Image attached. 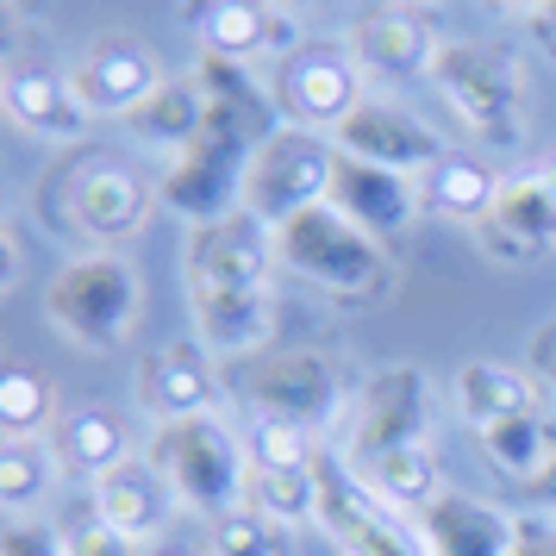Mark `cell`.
<instances>
[{"mask_svg":"<svg viewBox=\"0 0 556 556\" xmlns=\"http://www.w3.org/2000/svg\"><path fill=\"white\" fill-rule=\"evenodd\" d=\"M269 101L288 126L331 138L363 101V70L338 45H288L276 56V76H269Z\"/></svg>","mask_w":556,"mask_h":556,"instance_id":"8","label":"cell"},{"mask_svg":"<svg viewBox=\"0 0 556 556\" xmlns=\"http://www.w3.org/2000/svg\"><path fill=\"white\" fill-rule=\"evenodd\" d=\"M331 144L344 156H356V163H376V169H394V176H413V181L426 176L431 163L451 156V144H444L419 113H406V106L388 101V94H363L351 119L331 131Z\"/></svg>","mask_w":556,"mask_h":556,"instance_id":"10","label":"cell"},{"mask_svg":"<svg viewBox=\"0 0 556 556\" xmlns=\"http://www.w3.org/2000/svg\"><path fill=\"white\" fill-rule=\"evenodd\" d=\"M526 31H531V45H538V51L556 56V0H538V7H531V13H526Z\"/></svg>","mask_w":556,"mask_h":556,"instance_id":"38","label":"cell"},{"mask_svg":"<svg viewBox=\"0 0 556 556\" xmlns=\"http://www.w3.org/2000/svg\"><path fill=\"white\" fill-rule=\"evenodd\" d=\"M531 176H538V181H544V188L556 194V151H544V156H538V163H531Z\"/></svg>","mask_w":556,"mask_h":556,"instance_id":"40","label":"cell"},{"mask_svg":"<svg viewBox=\"0 0 556 556\" xmlns=\"http://www.w3.org/2000/svg\"><path fill=\"white\" fill-rule=\"evenodd\" d=\"M319 526L344 556H426L413 519L381 506L344 456H319Z\"/></svg>","mask_w":556,"mask_h":556,"instance_id":"9","label":"cell"},{"mask_svg":"<svg viewBox=\"0 0 556 556\" xmlns=\"http://www.w3.org/2000/svg\"><path fill=\"white\" fill-rule=\"evenodd\" d=\"M76 94L88 101L94 119H126L138 101H151L156 88H163V56L144 45V38H131V31H101V38H88L76 56Z\"/></svg>","mask_w":556,"mask_h":556,"instance_id":"12","label":"cell"},{"mask_svg":"<svg viewBox=\"0 0 556 556\" xmlns=\"http://www.w3.org/2000/svg\"><path fill=\"white\" fill-rule=\"evenodd\" d=\"M206 113H213V101H206L201 76H163V88H156L151 101H138L126 113V131L144 151H163L176 163V156L206 131Z\"/></svg>","mask_w":556,"mask_h":556,"instance_id":"23","label":"cell"},{"mask_svg":"<svg viewBox=\"0 0 556 556\" xmlns=\"http://www.w3.org/2000/svg\"><path fill=\"white\" fill-rule=\"evenodd\" d=\"M431 94L451 106V119L476 144L488 151H513L526 138V88H519V70L513 56H501L494 45H476V38H456V45H438L431 56Z\"/></svg>","mask_w":556,"mask_h":556,"instance_id":"2","label":"cell"},{"mask_svg":"<svg viewBox=\"0 0 556 556\" xmlns=\"http://www.w3.org/2000/svg\"><path fill=\"white\" fill-rule=\"evenodd\" d=\"M56 451H45L38 438H7L0 444V506L13 519H31L38 506L51 501V481L63 463H51Z\"/></svg>","mask_w":556,"mask_h":556,"instance_id":"30","label":"cell"},{"mask_svg":"<svg viewBox=\"0 0 556 556\" xmlns=\"http://www.w3.org/2000/svg\"><path fill=\"white\" fill-rule=\"evenodd\" d=\"M188 306H194V338L219 363L269 351V331H276L269 288H188Z\"/></svg>","mask_w":556,"mask_h":556,"instance_id":"19","label":"cell"},{"mask_svg":"<svg viewBox=\"0 0 556 556\" xmlns=\"http://www.w3.org/2000/svg\"><path fill=\"white\" fill-rule=\"evenodd\" d=\"M344 51H351V63L363 70V76L376 81H419L431 70V56H438V45H431V31L413 20V13H363L351 26V38H344Z\"/></svg>","mask_w":556,"mask_h":556,"instance_id":"21","label":"cell"},{"mask_svg":"<svg viewBox=\"0 0 556 556\" xmlns=\"http://www.w3.org/2000/svg\"><path fill=\"white\" fill-rule=\"evenodd\" d=\"M281 269H294L301 281H319L331 294H376L388 281V256L381 238H369L363 226H351L338 206H306L276 231Z\"/></svg>","mask_w":556,"mask_h":556,"instance_id":"5","label":"cell"},{"mask_svg":"<svg viewBox=\"0 0 556 556\" xmlns=\"http://www.w3.org/2000/svg\"><path fill=\"white\" fill-rule=\"evenodd\" d=\"M356 476L369 481V494L381 506H394L401 519H419L438 494H444V469H438V456L431 444H406V451H388L376 456L369 469H356Z\"/></svg>","mask_w":556,"mask_h":556,"instance_id":"28","label":"cell"},{"mask_svg":"<svg viewBox=\"0 0 556 556\" xmlns=\"http://www.w3.org/2000/svg\"><path fill=\"white\" fill-rule=\"evenodd\" d=\"M501 7H513V13H531V7H538V0H501Z\"/></svg>","mask_w":556,"mask_h":556,"instance_id":"42","label":"cell"},{"mask_svg":"<svg viewBox=\"0 0 556 556\" xmlns=\"http://www.w3.org/2000/svg\"><path fill=\"white\" fill-rule=\"evenodd\" d=\"M251 463H313V431L276 413L251 419Z\"/></svg>","mask_w":556,"mask_h":556,"instance_id":"33","label":"cell"},{"mask_svg":"<svg viewBox=\"0 0 556 556\" xmlns=\"http://www.w3.org/2000/svg\"><path fill=\"white\" fill-rule=\"evenodd\" d=\"M94 506H101L106 526H119L131 544H144V538H156V531L169 526V513H176L181 501H176V488L163 481V469H156L151 456H131L113 476L94 481Z\"/></svg>","mask_w":556,"mask_h":556,"instance_id":"22","label":"cell"},{"mask_svg":"<svg viewBox=\"0 0 556 556\" xmlns=\"http://www.w3.org/2000/svg\"><path fill=\"white\" fill-rule=\"evenodd\" d=\"M0 556H70V551H63V526H45V519H13L7 538H0Z\"/></svg>","mask_w":556,"mask_h":556,"instance_id":"35","label":"cell"},{"mask_svg":"<svg viewBox=\"0 0 556 556\" xmlns=\"http://www.w3.org/2000/svg\"><path fill=\"white\" fill-rule=\"evenodd\" d=\"M51 413H56V394L31 363H13L0 376V431L7 438H38V431L51 426Z\"/></svg>","mask_w":556,"mask_h":556,"instance_id":"31","label":"cell"},{"mask_svg":"<svg viewBox=\"0 0 556 556\" xmlns=\"http://www.w3.org/2000/svg\"><path fill=\"white\" fill-rule=\"evenodd\" d=\"M7 113L20 131L45 138V144H76L94 131V113L76 94L70 70H51V63H13L7 70Z\"/></svg>","mask_w":556,"mask_h":556,"instance_id":"18","label":"cell"},{"mask_svg":"<svg viewBox=\"0 0 556 556\" xmlns=\"http://www.w3.org/2000/svg\"><path fill=\"white\" fill-rule=\"evenodd\" d=\"M63 551L70 556H131V538L119 526H106L101 506L88 501V506H76V513L63 519Z\"/></svg>","mask_w":556,"mask_h":556,"instance_id":"34","label":"cell"},{"mask_svg":"<svg viewBox=\"0 0 556 556\" xmlns=\"http://www.w3.org/2000/svg\"><path fill=\"white\" fill-rule=\"evenodd\" d=\"M144 219H151V188L126 163H88L70 176V226L94 251H119L126 238L144 231Z\"/></svg>","mask_w":556,"mask_h":556,"instance_id":"13","label":"cell"},{"mask_svg":"<svg viewBox=\"0 0 556 556\" xmlns=\"http://www.w3.org/2000/svg\"><path fill=\"white\" fill-rule=\"evenodd\" d=\"M276 519H263L251 501L231 506V513H219V519H206V556H288V544H281Z\"/></svg>","mask_w":556,"mask_h":556,"instance_id":"32","label":"cell"},{"mask_svg":"<svg viewBox=\"0 0 556 556\" xmlns=\"http://www.w3.org/2000/svg\"><path fill=\"white\" fill-rule=\"evenodd\" d=\"M176 556H194V551H176Z\"/></svg>","mask_w":556,"mask_h":556,"instance_id":"43","label":"cell"},{"mask_svg":"<svg viewBox=\"0 0 556 556\" xmlns=\"http://www.w3.org/2000/svg\"><path fill=\"white\" fill-rule=\"evenodd\" d=\"M331 176H338V144L326 131H306L281 119L263 144H256L251 169H244V213L281 231L294 213L331 201Z\"/></svg>","mask_w":556,"mask_h":556,"instance_id":"4","label":"cell"},{"mask_svg":"<svg viewBox=\"0 0 556 556\" xmlns=\"http://www.w3.org/2000/svg\"><path fill=\"white\" fill-rule=\"evenodd\" d=\"M331 206H338L351 226H363L369 238H394L413 213H426L413 176H394V169H376V163H356V156H344V151H338V176H331Z\"/></svg>","mask_w":556,"mask_h":556,"instance_id":"20","label":"cell"},{"mask_svg":"<svg viewBox=\"0 0 556 556\" xmlns=\"http://www.w3.org/2000/svg\"><path fill=\"white\" fill-rule=\"evenodd\" d=\"M144 456L163 469V481L176 488V501L206 513V519H219V513L251 501V469H256L251 438H238L226 413H201V419L156 426Z\"/></svg>","mask_w":556,"mask_h":556,"instance_id":"1","label":"cell"},{"mask_svg":"<svg viewBox=\"0 0 556 556\" xmlns=\"http://www.w3.org/2000/svg\"><path fill=\"white\" fill-rule=\"evenodd\" d=\"M431 413H438V401H431V381L419 376V369H381V376H369L363 388H356L351 413H344V463L351 469H369L376 456L388 451H406V444H426L431 438Z\"/></svg>","mask_w":556,"mask_h":556,"instance_id":"7","label":"cell"},{"mask_svg":"<svg viewBox=\"0 0 556 556\" xmlns=\"http://www.w3.org/2000/svg\"><path fill=\"white\" fill-rule=\"evenodd\" d=\"M526 369H531V381L544 388V401L556 406V326H544V331H531V351H526Z\"/></svg>","mask_w":556,"mask_h":556,"instance_id":"36","label":"cell"},{"mask_svg":"<svg viewBox=\"0 0 556 556\" xmlns=\"http://www.w3.org/2000/svg\"><path fill=\"white\" fill-rule=\"evenodd\" d=\"M181 20L201 38L206 56L244 63V70L256 56L281 51V38H288V13L276 0H181Z\"/></svg>","mask_w":556,"mask_h":556,"instance_id":"17","label":"cell"},{"mask_svg":"<svg viewBox=\"0 0 556 556\" xmlns=\"http://www.w3.org/2000/svg\"><path fill=\"white\" fill-rule=\"evenodd\" d=\"M238 401H251V413H276L294 426H344L351 413V388L319 351H281V356H244L238 363Z\"/></svg>","mask_w":556,"mask_h":556,"instance_id":"6","label":"cell"},{"mask_svg":"<svg viewBox=\"0 0 556 556\" xmlns=\"http://www.w3.org/2000/svg\"><path fill=\"white\" fill-rule=\"evenodd\" d=\"M51 451L70 476L101 481V476H113L119 463H131V431H126V419L106 413V406H76V413L56 419Z\"/></svg>","mask_w":556,"mask_h":556,"instance_id":"24","label":"cell"},{"mask_svg":"<svg viewBox=\"0 0 556 556\" xmlns=\"http://www.w3.org/2000/svg\"><path fill=\"white\" fill-rule=\"evenodd\" d=\"M251 506L276 526L319 519V456L313 463H256L251 469Z\"/></svg>","mask_w":556,"mask_h":556,"instance_id":"29","label":"cell"},{"mask_svg":"<svg viewBox=\"0 0 556 556\" xmlns=\"http://www.w3.org/2000/svg\"><path fill=\"white\" fill-rule=\"evenodd\" d=\"M469 231H476V244L494 263H531V256L556 251V194L531 169L526 176H506L494 206H488V219Z\"/></svg>","mask_w":556,"mask_h":556,"instance_id":"16","label":"cell"},{"mask_svg":"<svg viewBox=\"0 0 556 556\" xmlns=\"http://www.w3.org/2000/svg\"><path fill=\"white\" fill-rule=\"evenodd\" d=\"M188 288H269V269H276V231L251 219L244 206L226 213V219H206V226L188 231Z\"/></svg>","mask_w":556,"mask_h":556,"instance_id":"11","label":"cell"},{"mask_svg":"<svg viewBox=\"0 0 556 556\" xmlns=\"http://www.w3.org/2000/svg\"><path fill=\"white\" fill-rule=\"evenodd\" d=\"M219 356L206 351L201 338H181L138 369V406L151 413L156 426H176V419H201L219 413V376H213Z\"/></svg>","mask_w":556,"mask_h":556,"instance_id":"15","label":"cell"},{"mask_svg":"<svg viewBox=\"0 0 556 556\" xmlns=\"http://www.w3.org/2000/svg\"><path fill=\"white\" fill-rule=\"evenodd\" d=\"M513 556H556V531H526Z\"/></svg>","mask_w":556,"mask_h":556,"instance_id":"39","label":"cell"},{"mask_svg":"<svg viewBox=\"0 0 556 556\" xmlns=\"http://www.w3.org/2000/svg\"><path fill=\"white\" fill-rule=\"evenodd\" d=\"M281 13H306V7H319V0H276Z\"/></svg>","mask_w":556,"mask_h":556,"instance_id":"41","label":"cell"},{"mask_svg":"<svg viewBox=\"0 0 556 556\" xmlns=\"http://www.w3.org/2000/svg\"><path fill=\"white\" fill-rule=\"evenodd\" d=\"M426 556H513L519 551V519L513 506H494L481 494H463V488H444L438 501L413 519Z\"/></svg>","mask_w":556,"mask_h":556,"instance_id":"14","label":"cell"},{"mask_svg":"<svg viewBox=\"0 0 556 556\" xmlns=\"http://www.w3.org/2000/svg\"><path fill=\"white\" fill-rule=\"evenodd\" d=\"M494 194H501V176L469 151H451L444 163H431L426 176H419V206L444 213V219H463V226H481Z\"/></svg>","mask_w":556,"mask_h":556,"instance_id":"27","label":"cell"},{"mask_svg":"<svg viewBox=\"0 0 556 556\" xmlns=\"http://www.w3.org/2000/svg\"><path fill=\"white\" fill-rule=\"evenodd\" d=\"M513 501L531 506V513H544V519H556V456L531 481H519V488H513Z\"/></svg>","mask_w":556,"mask_h":556,"instance_id":"37","label":"cell"},{"mask_svg":"<svg viewBox=\"0 0 556 556\" xmlns=\"http://www.w3.org/2000/svg\"><path fill=\"white\" fill-rule=\"evenodd\" d=\"M45 313H51V326L70 344H81V351H119L131 331H138L144 281H138V269L119 251H81L51 276Z\"/></svg>","mask_w":556,"mask_h":556,"instance_id":"3","label":"cell"},{"mask_svg":"<svg viewBox=\"0 0 556 556\" xmlns=\"http://www.w3.org/2000/svg\"><path fill=\"white\" fill-rule=\"evenodd\" d=\"M456 419L469 431L501 426L506 413H526V406L544 401V388L531 381V369H513V363H463L451 381Z\"/></svg>","mask_w":556,"mask_h":556,"instance_id":"25","label":"cell"},{"mask_svg":"<svg viewBox=\"0 0 556 556\" xmlns=\"http://www.w3.org/2000/svg\"><path fill=\"white\" fill-rule=\"evenodd\" d=\"M476 438H481L488 469L519 488V481H531L556 456V413H551V401H538V406H526V413H506L501 426L476 431Z\"/></svg>","mask_w":556,"mask_h":556,"instance_id":"26","label":"cell"}]
</instances>
